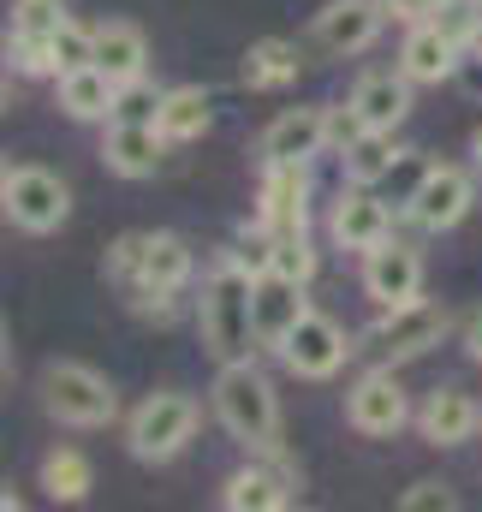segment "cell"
<instances>
[{
	"mask_svg": "<svg viewBox=\"0 0 482 512\" xmlns=\"http://www.w3.org/2000/svg\"><path fill=\"white\" fill-rule=\"evenodd\" d=\"M250 286L256 274H244L233 256L215 262V274L203 280V298H197V328H203V346L215 352V364H239L256 352V316H250Z\"/></svg>",
	"mask_w": 482,
	"mask_h": 512,
	"instance_id": "obj_1",
	"label": "cell"
},
{
	"mask_svg": "<svg viewBox=\"0 0 482 512\" xmlns=\"http://www.w3.org/2000/svg\"><path fill=\"white\" fill-rule=\"evenodd\" d=\"M215 417L250 453H274L280 447V399H274V382L250 358L221 364V376H215Z\"/></svg>",
	"mask_w": 482,
	"mask_h": 512,
	"instance_id": "obj_2",
	"label": "cell"
},
{
	"mask_svg": "<svg viewBox=\"0 0 482 512\" xmlns=\"http://www.w3.org/2000/svg\"><path fill=\"white\" fill-rule=\"evenodd\" d=\"M191 435H197V399L191 393H149L137 411H131V423H125V447H131V459H143V465H167V459H179L185 447H191Z\"/></svg>",
	"mask_w": 482,
	"mask_h": 512,
	"instance_id": "obj_3",
	"label": "cell"
},
{
	"mask_svg": "<svg viewBox=\"0 0 482 512\" xmlns=\"http://www.w3.org/2000/svg\"><path fill=\"white\" fill-rule=\"evenodd\" d=\"M42 405H48V417L72 423V429H102V423H114L120 393L90 364H48L42 370Z\"/></svg>",
	"mask_w": 482,
	"mask_h": 512,
	"instance_id": "obj_4",
	"label": "cell"
},
{
	"mask_svg": "<svg viewBox=\"0 0 482 512\" xmlns=\"http://www.w3.org/2000/svg\"><path fill=\"white\" fill-rule=\"evenodd\" d=\"M447 322H453L447 304H435V298H411V304L381 310V322L363 334V346H369L381 364H411V358H423L429 346H441Z\"/></svg>",
	"mask_w": 482,
	"mask_h": 512,
	"instance_id": "obj_5",
	"label": "cell"
},
{
	"mask_svg": "<svg viewBox=\"0 0 482 512\" xmlns=\"http://www.w3.org/2000/svg\"><path fill=\"white\" fill-rule=\"evenodd\" d=\"M352 352H358V346L346 340V328H340L334 316H322V310H304V316L292 322V334L280 340V364H286L292 376H304V382L340 376Z\"/></svg>",
	"mask_w": 482,
	"mask_h": 512,
	"instance_id": "obj_6",
	"label": "cell"
},
{
	"mask_svg": "<svg viewBox=\"0 0 482 512\" xmlns=\"http://www.w3.org/2000/svg\"><path fill=\"white\" fill-rule=\"evenodd\" d=\"M0 209H6V221H12L18 233H54V227H66V215H72V191H66V179L48 173V167H12Z\"/></svg>",
	"mask_w": 482,
	"mask_h": 512,
	"instance_id": "obj_7",
	"label": "cell"
},
{
	"mask_svg": "<svg viewBox=\"0 0 482 512\" xmlns=\"http://www.w3.org/2000/svg\"><path fill=\"white\" fill-rule=\"evenodd\" d=\"M346 423L358 429V435H399L405 423H411V399H405V387L393 376V364H375L369 376H358V387L346 393Z\"/></svg>",
	"mask_w": 482,
	"mask_h": 512,
	"instance_id": "obj_8",
	"label": "cell"
},
{
	"mask_svg": "<svg viewBox=\"0 0 482 512\" xmlns=\"http://www.w3.org/2000/svg\"><path fill=\"white\" fill-rule=\"evenodd\" d=\"M471 197H477V185H471V173L465 167H429L423 173V185L411 191V203H405V215L423 227V233H453L465 215H471Z\"/></svg>",
	"mask_w": 482,
	"mask_h": 512,
	"instance_id": "obj_9",
	"label": "cell"
},
{
	"mask_svg": "<svg viewBox=\"0 0 482 512\" xmlns=\"http://www.w3.org/2000/svg\"><path fill=\"white\" fill-rule=\"evenodd\" d=\"M363 292L381 310L423 298V256L411 251V245H399V239H381L375 251H363Z\"/></svg>",
	"mask_w": 482,
	"mask_h": 512,
	"instance_id": "obj_10",
	"label": "cell"
},
{
	"mask_svg": "<svg viewBox=\"0 0 482 512\" xmlns=\"http://www.w3.org/2000/svg\"><path fill=\"white\" fill-rule=\"evenodd\" d=\"M328 233L340 251H375L381 239H393V215L375 197V185H346L328 209Z\"/></svg>",
	"mask_w": 482,
	"mask_h": 512,
	"instance_id": "obj_11",
	"label": "cell"
},
{
	"mask_svg": "<svg viewBox=\"0 0 482 512\" xmlns=\"http://www.w3.org/2000/svg\"><path fill=\"white\" fill-rule=\"evenodd\" d=\"M310 310V298H304V280H286V274H256V286H250V316H256V346H268V352H280V340L292 334V322Z\"/></svg>",
	"mask_w": 482,
	"mask_h": 512,
	"instance_id": "obj_12",
	"label": "cell"
},
{
	"mask_svg": "<svg viewBox=\"0 0 482 512\" xmlns=\"http://www.w3.org/2000/svg\"><path fill=\"white\" fill-rule=\"evenodd\" d=\"M387 18H393L387 0H328V6L316 12V42H322L328 54H363V48L381 36Z\"/></svg>",
	"mask_w": 482,
	"mask_h": 512,
	"instance_id": "obj_13",
	"label": "cell"
},
{
	"mask_svg": "<svg viewBox=\"0 0 482 512\" xmlns=\"http://www.w3.org/2000/svg\"><path fill=\"white\" fill-rule=\"evenodd\" d=\"M262 221L274 233H304L310 227V161H274L262 185Z\"/></svg>",
	"mask_w": 482,
	"mask_h": 512,
	"instance_id": "obj_14",
	"label": "cell"
},
{
	"mask_svg": "<svg viewBox=\"0 0 482 512\" xmlns=\"http://www.w3.org/2000/svg\"><path fill=\"white\" fill-rule=\"evenodd\" d=\"M256 149H262L268 167L274 161H310V155H322L328 149V108H286L280 120H268Z\"/></svg>",
	"mask_w": 482,
	"mask_h": 512,
	"instance_id": "obj_15",
	"label": "cell"
},
{
	"mask_svg": "<svg viewBox=\"0 0 482 512\" xmlns=\"http://www.w3.org/2000/svg\"><path fill=\"white\" fill-rule=\"evenodd\" d=\"M459 54H465V48H459L441 24H429V18H423V24H411V30H405L399 72H405L411 84H441V78H453V72H459Z\"/></svg>",
	"mask_w": 482,
	"mask_h": 512,
	"instance_id": "obj_16",
	"label": "cell"
},
{
	"mask_svg": "<svg viewBox=\"0 0 482 512\" xmlns=\"http://www.w3.org/2000/svg\"><path fill=\"white\" fill-rule=\"evenodd\" d=\"M477 423H482V411L465 387H435L423 399V411H417V429H423L429 447H459V441L477 435Z\"/></svg>",
	"mask_w": 482,
	"mask_h": 512,
	"instance_id": "obj_17",
	"label": "cell"
},
{
	"mask_svg": "<svg viewBox=\"0 0 482 512\" xmlns=\"http://www.w3.org/2000/svg\"><path fill=\"white\" fill-rule=\"evenodd\" d=\"M274 465H244L227 477V489H221V501L233 512H280L292 501V471L280 465V447L268 453Z\"/></svg>",
	"mask_w": 482,
	"mask_h": 512,
	"instance_id": "obj_18",
	"label": "cell"
},
{
	"mask_svg": "<svg viewBox=\"0 0 482 512\" xmlns=\"http://www.w3.org/2000/svg\"><path fill=\"white\" fill-rule=\"evenodd\" d=\"M352 108L369 131H393L411 114V78L405 72H363L352 84Z\"/></svg>",
	"mask_w": 482,
	"mask_h": 512,
	"instance_id": "obj_19",
	"label": "cell"
},
{
	"mask_svg": "<svg viewBox=\"0 0 482 512\" xmlns=\"http://www.w3.org/2000/svg\"><path fill=\"white\" fill-rule=\"evenodd\" d=\"M102 155H108V167H114L120 179H149V173L161 167V155H167V137H161V126L108 120V143H102Z\"/></svg>",
	"mask_w": 482,
	"mask_h": 512,
	"instance_id": "obj_20",
	"label": "cell"
},
{
	"mask_svg": "<svg viewBox=\"0 0 482 512\" xmlns=\"http://www.w3.org/2000/svg\"><path fill=\"white\" fill-rule=\"evenodd\" d=\"M96 66H102L114 84L143 78V66H149V36H143L137 24H102V30H96Z\"/></svg>",
	"mask_w": 482,
	"mask_h": 512,
	"instance_id": "obj_21",
	"label": "cell"
},
{
	"mask_svg": "<svg viewBox=\"0 0 482 512\" xmlns=\"http://www.w3.org/2000/svg\"><path fill=\"white\" fill-rule=\"evenodd\" d=\"M114 96H120V84L102 66H78L60 78V108L72 120H114Z\"/></svg>",
	"mask_w": 482,
	"mask_h": 512,
	"instance_id": "obj_22",
	"label": "cell"
},
{
	"mask_svg": "<svg viewBox=\"0 0 482 512\" xmlns=\"http://www.w3.org/2000/svg\"><path fill=\"white\" fill-rule=\"evenodd\" d=\"M239 78H244V90H280V84H292V78H298V42H286V36L250 42Z\"/></svg>",
	"mask_w": 482,
	"mask_h": 512,
	"instance_id": "obj_23",
	"label": "cell"
},
{
	"mask_svg": "<svg viewBox=\"0 0 482 512\" xmlns=\"http://www.w3.org/2000/svg\"><path fill=\"white\" fill-rule=\"evenodd\" d=\"M185 280H191V245L179 233H143V268H137L131 286H167V292H179Z\"/></svg>",
	"mask_w": 482,
	"mask_h": 512,
	"instance_id": "obj_24",
	"label": "cell"
},
{
	"mask_svg": "<svg viewBox=\"0 0 482 512\" xmlns=\"http://www.w3.org/2000/svg\"><path fill=\"white\" fill-rule=\"evenodd\" d=\"M161 137L167 143H191V137H203V131L215 126V102H209V90H197V84H179V90H167V102H161Z\"/></svg>",
	"mask_w": 482,
	"mask_h": 512,
	"instance_id": "obj_25",
	"label": "cell"
},
{
	"mask_svg": "<svg viewBox=\"0 0 482 512\" xmlns=\"http://www.w3.org/2000/svg\"><path fill=\"white\" fill-rule=\"evenodd\" d=\"M340 161H346V179H352V185H381V179L393 173V161H399L393 131H363V137H352V143L340 149Z\"/></svg>",
	"mask_w": 482,
	"mask_h": 512,
	"instance_id": "obj_26",
	"label": "cell"
},
{
	"mask_svg": "<svg viewBox=\"0 0 482 512\" xmlns=\"http://www.w3.org/2000/svg\"><path fill=\"white\" fill-rule=\"evenodd\" d=\"M90 483H96V471H90V459H84L78 447H60V453L42 459V489H48V501H84Z\"/></svg>",
	"mask_w": 482,
	"mask_h": 512,
	"instance_id": "obj_27",
	"label": "cell"
},
{
	"mask_svg": "<svg viewBox=\"0 0 482 512\" xmlns=\"http://www.w3.org/2000/svg\"><path fill=\"white\" fill-rule=\"evenodd\" d=\"M48 48H54V78L78 72V66H96V30H84V24H72V18L54 24Z\"/></svg>",
	"mask_w": 482,
	"mask_h": 512,
	"instance_id": "obj_28",
	"label": "cell"
},
{
	"mask_svg": "<svg viewBox=\"0 0 482 512\" xmlns=\"http://www.w3.org/2000/svg\"><path fill=\"white\" fill-rule=\"evenodd\" d=\"M161 102H167V90H155L149 78H131V84H120V96H114V120L155 126L161 120Z\"/></svg>",
	"mask_w": 482,
	"mask_h": 512,
	"instance_id": "obj_29",
	"label": "cell"
},
{
	"mask_svg": "<svg viewBox=\"0 0 482 512\" xmlns=\"http://www.w3.org/2000/svg\"><path fill=\"white\" fill-rule=\"evenodd\" d=\"M274 239H280V233H274V227H268V221H256V227H239V239H233V262H239L244 274H268V268H274Z\"/></svg>",
	"mask_w": 482,
	"mask_h": 512,
	"instance_id": "obj_30",
	"label": "cell"
},
{
	"mask_svg": "<svg viewBox=\"0 0 482 512\" xmlns=\"http://www.w3.org/2000/svg\"><path fill=\"white\" fill-rule=\"evenodd\" d=\"M60 18H66L60 0H12V30L6 36H54Z\"/></svg>",
	"mask_w": 482,
	"mask_h": 512,
	"instance_id": "obj_31",
	"label": "cell"
},
{
	"mask_svg": "<svg viewBox=\"0 0 482 512\" xmlns=\"http://www.w3.org/2000/svg\"><path fill=\"white\" fill-rule=\"evenodd\" d=\"M274 274H286V280H304V286H310V274H316L310 233H280V239H274Z\"/></svg>",
	"mask_w": 482,
	"mask_h": 512,
	"instance_id": "obj_32",
	"label": "cell"
},
{
	"mask_svg": "<svg viewBox=\"0 0 482 512\" xmlns=\"http://www.w3.org/2000/svg\"><path fill=\"white\" fill-rule=\"evenodd\" d=\"M399 507H405V512H453L459 501H453V489H447V483H411V489L399 495Z\"/></svg>",
	"mask_w": 482,
	"mask_h": 512,
	"instance_id": "obj_33",
	"label": "cell"
},
{
	"mask_svg": "<svg viewBox=\"0 0 482 512\" xmlns=\"http://www.w3.org/2000/svg\"><path fill=\"white\" fill-rule=\"evenodd\" d=\"M137 268H143V233H125L120 245L108 251V274L131 286V280H137Z\"/></svg>",
	"mask_w": 482,
	"mask_h": 512,
	"instance_id": "obj_34",
	"label": "cell"
},
{
	"mask_svg": "<svg viewBox=\"0 0 482 512\" xmlns=\"http://www.w3.org/2000/svg\"><path fill=\"white\" fill-rule=\"evenodd\" d=\"M363 120H358V108H352V102H346V108H328V143H334V149H346V143H352V137H363Z\"/></svg>",
	"mask_w": 482,
	"mask_h": 512,
	"instance_id": "obj_35",
	"label": "cell"
},
{
	"mask_svg": "<svg viewBox=\"0 0 482 512\" xmlns=\"http://www.w3.org/2000/svg\"><path fill=\"white\" fill-rule=\"evenodd\" d=\"M453 78H459V90H465V96H477V102H482V42H471V48L459 54V72H453Z\"/></svg>",
	"mask_w": 482,
	"mask_h": 512,
	"instance_id": "obj_36",
	"label": "cell"
},
{
	"mask_svg": "<svg viewBox=\"0 0 482 512\" xmlns=\"http://www.w3.org/2000/svg\"><path fill=\"white\" fill-rule=\"evenodd\" d=\"M435 6H441V0H387V12H393V18H411V24H423Z\"/></svg>",
	"mask_w": 482,
	"mask_h": 512,
	"instance_id": "obj_37",
	"label": "cell"
},
{
	"mask_svg": "<svg viewBox=\"0 0 482 512\" xmlns=\"http://www.w3.org/2000/svg\"><path fill=\"white\" fill-rule=\"evenodd\" d=\"M465 346H471V358L482 364V310L471 316V328H465Z\"/></svg>",
	"mask_w": 482,
	"mask_h": 512,
	"instance_id": "obj_38",
	"label": "cell"
},
{
	"mask_svg": "<svg viewBox=\"0 0 482 512\" xmlns=\"http://www.w3.org/2000/svg\"><path fill=\"white\" fill-rule=\"evenodd\" d=\"M471 155H477V167H482V126H477V137H471Z\"/></svg>",
	"mask_w": 482,
	"mask_h": 512,
	"instance_id": "obj_39",
	"label": "cell"
},
{
	"mask_svg": "<svg viewBox=\"0 0 482 512\" xmlns=\"http://www.w3.org/2000/svg\"><path fill=\"white\" fill-rule=\"evenodd\" d=\"M0 512H18V495H0Z\"/></svg>",
	"mask_w": 482,
	"mask_h": 512,
	"instance_id": "obj_40",
	"label": "cell"
},
{
	"mask_svg": "<svg viewBox=\"0 0 482 512\" xmlns=\"http://www.w3.org/2000/svg\"><path fill=\"white\" fill-rule=\"evenodd\" d=\"M6 179H12V167H6V161H0V197H6Z\"/></svg>",
	"mask_w": 482,
	"mask_h": 512,
	"instance_id": "obj_41",
	"label": "cell"
},
{
	"mask_svg": "<svg viewBox=\"0 0 482 512\" xmlns=\"http://www.w3.org/2000/svg\"><path fill=\"white\" fill-rule=\"evenodd\" d=\"M0 358H6V322H0Z\"/></svg>",
	"mask_w": 482,
	"mask_h": 512,
	"instance_id": "obj_42",
	"label": "cell"
},
{
	"mask_svg": "<svg viewBox=\"0 0 482 512\" xmlns=\"http://www.w3.org/2000/svg\"><path fill=\"white\" fill-rule=\"evenodd\" d=\"M477 42H482V36H477Z\"/></svg>",
	"mask_w": 482,
	"mask_h": 512,
	"instance_id": "obj_43",
	"label": "cell"
}]
</instances>
